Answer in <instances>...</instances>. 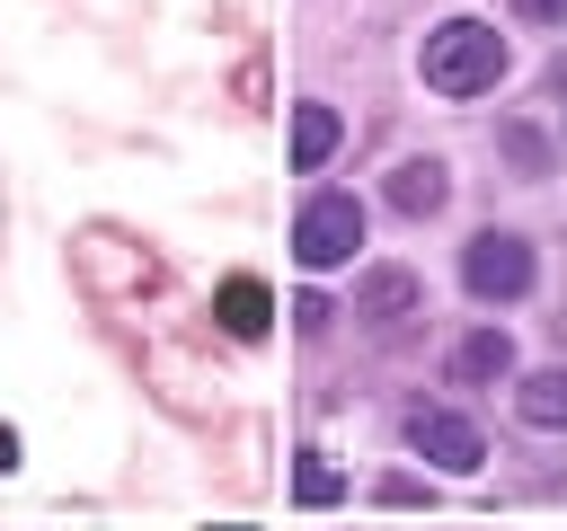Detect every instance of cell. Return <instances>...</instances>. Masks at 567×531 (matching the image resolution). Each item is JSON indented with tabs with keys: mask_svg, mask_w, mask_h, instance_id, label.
Masks as SVG:
<instances>
[{
	"mask_svg": "<svg viewBox=\"0 0 567 531\" xmlns=\"http://www.w3.org/2000/svg\"><path fill=\"white\" fill-rule=\"evenodd\" d=\"M408 451H425L434 469H478V460H487L478 425L452 416V407H416V416H408Z\"/></svg>",
	"mask_w": 567,
	"mask_h": 531,
	"instance_id": "4",
	"label": "cell"
},
{
	"mask_svg": "<svg viewBox=\"0 0 567 531\" xmlns=\"http://www.w3.org/2000/svg\"><path fill=\"white\" fill-rule=\"evenodd\" d=\"M443 195H452V186H443V159H408V168L390 177V204H399L408 221H425V212H443Z\"/></svg>",
	"mask_w": 567,
	"mask_h": 531,
	"instance_id": "6",
	"label": "cell"
},
{
	"mask_svg": "<svg viewBox=\"0 0 567 531\" xmlns=\"http://www.w3.org/2000/svg\"><path fill=\"white\" fill-rule=\"evenodd\" d=\"M9 469H18V434L0 425V478H9Z\"/></svg>",
	"mask_w": 567,
	"mask_h": 531,
	"instance_id": "14",
	"label": "cell"
},
{
	"mask_svg": "<svg viewBox=\"0 0 567 531\" xmlns=\"http://www.w3.org/2000/svg\"><path fill=\"white\" fill-rule=\"evenodd\" d=\"M514 372V345H505V327H478L461 354H452V381H505Z\"/></svg>",
	"mask_w": 567,
	"mask_h": 531,
	"instance_id": "9",
	"label": "cell"
},
{
	"mask_svg": "<svg viewBox=\"0 0 567 531\" xmlns=\"http://www.w3.org/2000/svg\"><path fill=\"white\" fill-rule=\"evenodd\" d=\"M514 18H532V27H567V0H514Z\"/></svg>",
	"mask_w": 567,
	"mask_h": 531,
	"instance_id": "13",
	"label": "cell"
},
{
	"mask_svg": "<svg viewBox=\"0 0 567 531\" xmlns=\"http://www.w3.org/2000/svg\"><path fill=\"white\" fill-rule=\"evenodd\" d=\"M354 248H363V204H354V195H310L301 221H292V257H301L310 274H328V266H346Z\"/></svg>",
	"mask_w": 567,
	"mask_h": 531,
	"instance_id": "2",
	"label": "cell"
},
{
	"mask_svg": "<svg viewBox=\"0 0 567 531\" xmlns=\"http://www.w3.org/2000/svg\"><path fill=\"white\" fill-rule=\"evenodd\" d=\"M337 106H292V168H319L328 150H337Z\"/></svg>",
	"mask_w": 567,
	"mask_h": 531,
	"instance_id": "8",
	"label": "cell"
},
{
	"mask_svg": "<svg viewBox=\"0 0 567 531\" xmlns=\"http://www.w3.org/2000/svg\"><path fill=\"white\" fill-rule=\"evenodd\" d=\"M416 71H425V88H443V97H478V88L505 80V35H496L487 18H443V27L425 35Z\"/></svg>",
	"mask_w": 567,
	"mask_h": 531,
	"instance_id": "1",
	"label": "cell"
},
{
	"mask_svg": "<svg viewBox=\"0 0 567 531\" xmlns=\"http://www.w3.org/2000/svg\"><path fill=\"white\" fill-rule=\"evenodd\" d=\"M354 319H381V327L416 319V274H363V292H354Z\"/></svg>",
	"mask_w": 567,
	"mask_h": 531,
	"instance_id": "7",
	"label": "cell"
},
{
	"mask_svg": "<svg viewBox=\"0 0 567 531\" xmlns=\"http://www.w3.org/2000/svg\"><path fill=\"white\" fill-rule=\"evenodd\" d=\"M514 407H523V425H540V434H567V372H532Z\"/></svg>",
	"mask_w": 567,
	"mask_h": 531,
	"instance_id": "10",
	"label": "cell"
},
{
	"mask_svg": "<svg viewBox=\"0 0 567 531\" xmlns=\"http://www.w3.org/2000/svg\"><path fill=\"white\" fill-rule=\"evenodd\" d=\"M461 283H470L478 301H523V292H532V248H523L514 230H478L470 257H461Z\"/></svg>",
	"mask_w": 567,
	"mask_h": 531,
	"instance_id": "3",
	"label": "cell"
},
{
	"mask_svg": "<svg viewBox=\"0 0 567 531\" xmlns=\"http://www.w3.org/2000/svg\"><path fill=\"white\" fill-rule=\"evenodd\" d=\"M213 319H221L230 336H266V327H275V292H266L257 274H230V283L213 292Z\"/></svg>",
	"mask_w": 567,
	"mask_h": 531,
	"instance_id": "5",
	"label": "cell"
},
{
	"mask_svg": "<svg viewBox=\"0 0 567 531\" xmlns=\"http://www.w3.org/2000/svg\"><path fill=\"white\" fill-rule=\"evenodd\" d=\"M505 150H514L523 168H549V150H540V133H532V124H505Z\"/></svg>",
	"mask_w": 567,
	"mask_h": 531,
	"instance_id": "12",
	"label": "cell"
},
{
	"mask_svg": "<svg viewBox=\"0 0 567 531\" xmlns=\"http://www.w3.org/2000/svg\"><path fill=\"white\" fill-rule=\"evenodd\" d=\"M221 531H248V522H221Z\"/></svg>",
	"mask_w": 567,
	"mask_h": 531,
	"instance_id": "15",
	"label": "cell"
},
{
	"mask_svg": "<svg viewBox=\"0 0 567 531\" xmlns=\"http://www.w3.org/2000/svg\"><path fill=\"white\" fill-rule=\"evenodd\" d=\"M292 496H301V504H337V496H346V469H328V460L310 451V460H301V478H292Z\"/></svg>",
	"mask_w": 567,
	"mask_h": 531,
	"instance_id": "11",
	"label": "cell"
}]
</instances>
